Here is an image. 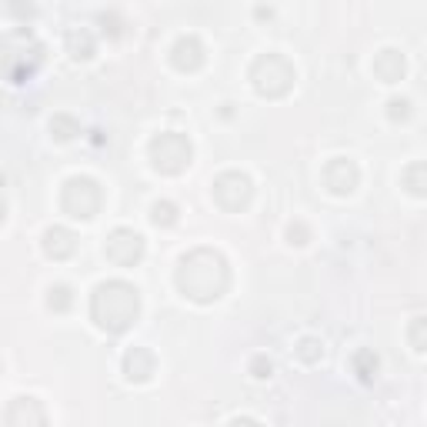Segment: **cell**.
I'll return each mask as SVG.
<instances>
[{
  "mask_svg": "<svg viewBox=\"0 0 427 427\" xmlns=\"http://www.w3.org/2000/svg\"><path fill=\"white\" fill-rule=\"evenodd\" d=\"M137 311H140V298L124 280H107V284H100L93 291L91 314L104 331H113V334L127 331L134 324V317H137Z\"/></svg>",
  "mask_w": 427,
  "mask_h": 427,
  "instance_id": "6da1fadb",
  "label": "cell"
},
{
  "mask_svg": "<svg viewBox=\"0 0 427 427\" xmlns=\"http://www.w3.org/2000/svg\"><path fill=\"white\" fill-rule=\"evenodd\" d=\"M214 274H217V278L227 274V264H224L221 254H214V251H194V254L184 257V264H181L177 284H181V291H184L187 298L217 300L224 294V287H227V280H214Z\"/></svg>",
  "mask_w": 427,
  "mask_h": 427,
  "instance_id": "7a4b0ae2",
  "label": "cell"
},
{
  "mask_svg": "<svg viewBox=\"0 0 427 427\" xmlns=\"http://www.w3.org/2000/svg\"><path fill=\"white\" fill-rule=\"evenodd\" d=\"M150 154H154L157 170H164V174H181L190 164V144L181 134H161L150 144Z\"/></svg>",
  "mask_w": 427,
  "mask_h": 427,
  "instance_id": "3957f363",
  "label": "cell"
},
{
  "mask_svg": "<svg viewBox=\"0 0 427 427\" xmlns=\"http://www.w3.org/2000/svg\"><path fill=\"white\" fill-rule=\"evenodd\" d=\"M100 207V187L91 177H74L64 187V210H71L74 217H93Z\"/></svg>",
  "mask_w": 427,
  "mask_h": 427,
  "instance_id": "277c9868",
  "label": "cell"
},
{
  "mask_svg": "<svg viewBox=\"0 0 427 427\" xmlns=\"http://www.w3.org/2000/svg\"><path fill=\"white\" fill-rule=\"evenodd\" d=\"M140 254H144V237L127 230V227L113 230L107 237V257L117 264H134V260H140Z\"/></svg>",
  "mask_w": 427,
  "mask_h": 427,
  "instance_id": "5b68a950",
  "label": "cell"
},
{
  "mask_svg": "<svg viewBox=\"0 0 427 427\" xmlns=\"http://www.w3.org/2000/svg\"><path fill=\"white\" fill-rule=\"evenodd\" d=\"M7 427H44V410L34 397H17L7 410Z\"/></svg>",
  "mask_w": 427,
  "mask_h": 427,
  "instance_id": "8992f818",
  "label": "cell"
},
{
  "mask_svg": "<svg viewBox=\"0 0 427 427\" xmlns=\"http://www.w3.org/2000/svg\"><path fill=\"white\" fill-rule=\"evenodd\" d=\"M201 60H204V47L197 44V37H181L174 44V64H177L181 71L201 67Z\"/></svg>",
  "mask_w": 427,
  "mask_h": 427,
  "instance_id": "52a82bcc",
  "label": "cell"
},
{
  "mask_svg": "<svg viewBox=\"0 0 427 427\" xmlns=\"http://www.w3.org/2000/svg\"><path fill=\"white\" fill-rule=\"evenodd\" d=\"M124 367H127L130 381H147L150 374H154V357L147 351H140V347H134V351L124 357Z\"/></svg>",
  "mask_w": 427,
  "mask_h": 427,
  "instance_id": "ba28073f",
  "label": "cell"
},
{
  "mask_svg": "<svg viewBox=\"0 0 427 427\" xmlns=\"http://www.w3.org/2000/svg\"><path fill=\"white\" fill-rule=\"evenodd\" d=\"M44 247H47L51 257H67V254H74V237H71L64 227H54V230H47Z\"/></svg>",
  "mask_w": 427,
  "mask_h": 427,
  "instance_id": "9c48e42d",
  "label": "cell"
},
{
  "mask_svg": "<svg viewBox=\"0 0 427 427\" xmlns=\"http://www.w3.org/2000/svg\"><path fill=\"white\" fill-rule=\"evenodd\" d=\"M377 371V357L371 351H361L357 354V374L364 377V381H371V374Z\"/></svg>",
  "mask_w": 427,
  "mask_h": 427,
  "instance_id": "30bf717a",
  "label": "cell"
},
{
  "mask_svg": "<svg viewBox=\"0 0 427 427\" xmlns=\"http://www.w3.org/2000/svg\"><path fill=\"white\" fill-rule=\"evenodd\" d=\"M177 221V207L174 204H154V224H174Z\"/></svg>",
  "mask_w": 427,
  "mask_h": 427,
  "instance_id": "8fae6325",
  "label": "cell"
},
{
  "mask_svg": "<svg viewBox=\"0 0 427 427\" xmlns=\"http://www.w3.org/2000/svg\"><path fill=\"white\" fill-rule=\"evenodd\" d=\"M51 307L67 311V307H71V287H54V291H51Z\"/></svg>",
  "mask_w": 427,
  "mask_h": 427,
  "instance_id": "7c38bea8",
  "label": "cell"
},
{
  "mask_svg": "<svg viewBox=\"0 0 427 427\" xmlns=\"http://www.w3.org/2000/svg\"><path fill=\"white\" fill-rule=\"evenodd\" d=\"M300 357H304V361H317V357H320V351H317V340H300Z\"/></svg>",
  "mask_w": 427,
  "mask_h": 427,
  "instance_id": "4fadbf2b",
  "label": "cell"
},
{
  "mask_svg": "<svg viewBox=\"0 0 427 427\" xmlns=\"http://www.w3.org/2000/svg\"><path fill=\"white\" fill-rule=\"evenodd\" d=\"M410 113V104L408 100H390V117L397 120V117H408Z\"/></svg>",
  "mask_w": 427,
  "mask_h": 427,
  "instance_id": "5bb4252c",
  "label": "cell"
},
{
  "mask_svg": "<svg viewBox=\"0 0 427 427\" xmlns=\"http://www.w3.org/2000/svg\"><path fill=\"white\" fill-rule=\"evenodd\" d=\"M421 170H424V167L417 164V167H410V174H408V177H410V190H414V194H424V187H421V181H417V177H421Z\"/></svg>",
  "mask_w": 427,
  "mask_h": 427,
  "instance_id": "9a60e30c",
  "label": "cell"
},
{
  "mask_svg": "<svg viewBox=\"0 0 427 427\" xmlns=\"http://www.w3.org/2000/svg\"><path fill=\"white\" fill-rule=\"evenodd\" d=\"M421 327H424V320L417 317V324H414V351H424V337H421Z\"/></svg>",
  "mask_w": 427,
  "mask_h": 427,
  "instance_id": "2e32d148",
  "label": "cell"
},
{
  "mask_svg": "<svg viewBox=\"0 0 427 427\" xmlns=\"http://www.w3.org/2000/svg\"><path fill=\"white\" fill-rule=\"evenodd\" d=\"M254 377H267V374H271V364H264V361H254Z\"/></svg>",
  "mask_w": 427,
  "mask_h": 427,
  "instance_id": "e0dca14e",
  "label": "cell"
},
{
  "mask_svg": "<svg viewBox=\"0 0 427 427\" xmlns=\"http://www.w3.org/2000/svg\"><path fill=\"white\" fill-rule=\"evenodd\" d=\"M230 427H260V424H254L251 417H241V421H234V424H230Z\"/></svg>",
  "mask_w": 427,
  "mask_h": 427,
  "instance_id": "ac0fdd59",
  "label": "cell"
}]
</instances>
